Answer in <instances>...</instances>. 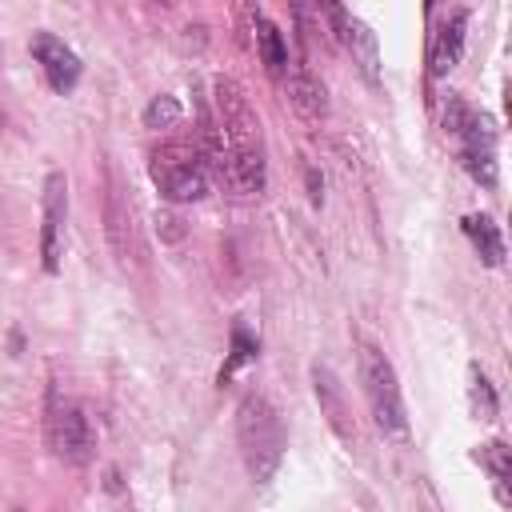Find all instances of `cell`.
I'll return each mask as SVG.
<instances>
[{"label": "cell", "mask_w": 512, "mask_h": 512, "mask_svg": "<svg viewBox=\"0 0 512 512\" xmlns=\"http://www.w3.org/2000/svg\"><path fill=\"white\" fill-rule=\"evenodd\" d=\"M236 444L244 456V468L256 484H268L284 460V424L268 396L248 392L236 408Z\"/></svg>", "instance_id": "cell-1"}, {"label": "cell", "mask_w": 512, "mask_h": 512, "mask_svg": "<svg viewBox=\"0 0 512 512\" xmlns=\"http://www.w3.org/2000/svg\"><path fill=\"white\" fill-rule=\"evenodd\" d=\"M360 384H364V396H368L376 428L384 436H404L408 432V416H404V396H400V384H396V368L372 344L360 348Z\"/></svg>", "instance_id": "cell-2"}, {"label": "cell", "mask_w": 512, "mask_h": 512, "mask_svg": "<svg viewBox=\"0 0 512 512\" xmlns=\"http://www.w3.org/2000/svg\"><path fill=\"white\" fill-rule=\"evenodd\" d=\"M152 180L172 204H192L208 192V172L200 164V152L192 148H164L152 156Z\"/></svg>", "instance_id": "cell-3"}, {"label": "cell", "mask_w": 512, "mask_h": 512, "mask_svg": "<svg viewBox=\"0 0 512 512\" xmlns=\"http://www.w3.org/2000/svg\"><path fill=\"white\" fill-rule=\"evenodd\" d=\"M48 444H52V452L60 460L88 464L92 448H96V432H92L88 412L80 404H72V400L52 396V404H48Z\"/></svg>", "instance_id": "cell-4"}, {"label": "cell", "mask_w": 512, "mask_h": 512, "mask_svg": "<svg viewBox=\"0 0 512 512\" xmlns=\"http://www.w3.org/2000/svg\"><path fill=\"white\" fill-rule=\"evenodd\" d=\"M64 220H68V180L64 172H48L44 180V228H40V260L44 272L60 268L64 256Z\"/></svg>", "instance_id": "cell-5"}, {"label": "cell", "mask_w": 512, "mask_h": 512, "mask_svg": "<svg viewBox=\"0 0 512 512\" xmlns=\"http://www.w3.org/2000/svg\"><path fill=\"white\" fill-rule=\"evenodd\" d=\"M216 108H220V132L228 136V152L236 148H260V120L252 112V104L244 100V92L232 80H216Z\"/></svg>", "instance_id": "cell-6"}, {"label": "cell", "mask_w": 512, "mask_h": 512, "mask_svg": "<svg viewBox=\"0 0 512 512\" xmlns=\"http://www.w3.org/2000/svg\"><path fill=\"white\" fill-rule=\"evenodd\" d=\"M312 388H316V400H320V416L328 420V428L336 432V440H340L344 448H360V432H356L352 408H348L344 388H340V380L332 376V368L316 364V368H312Z\"/></svg>", "instance_id": "cell-7"}, {"label": "cell", "mask_w": 512, "mask_h": 512, "mask_svg": "<svg viewBox=\"0 0 512 512\" xmlns=\"http://www.w3.org/2000/svg\"><path fill=\"white\" fill-rule=\"evenodd\" d=\"M32 56H36V64L44 68V76H48V84L56 92H72L76 88V80H80V56L60 36L36 32L32 36Z\"/></svg>", "instance_id": "cell-8"}, {"label": "cell", "mask_w": 512, "mask_h": 512, "mask_svg": "<svg viewBox=\"0 0 512 512\" xmlns=\"http://www.w3.org/2000/svg\"><path fill=\"white\" fill-rule=\"evenodd\" d=\"M464 32H468V12L464 8L448 12V20L432 36V52H428L432 76H448L460 64V56H464Z\"/></svg>", "instance_id": "cell-9"}, {"label": "cell", "mask_w": 512, "mask_h": 512, "mask_svg": "<svg viewBox=\"0 0 512 512\" xmlns=\"http://www.w3.org/2000/svg\"><path fill=\"white\" fill-rule=\"evenodd\" d=\"M328 16L340 24V36H344V44L352 48V56L360 60L364 80H368V84H376V80H380V56H376V36H372V28H368V24H360L356 16H348L344 8H328Z\"/></svg>", "instance_id": "cell-10"}, {"label": "cell", "mask_w": 512, "mask_h": 512, "mask_svg": "<svg viewBox=\"0 0 512 512\" xmlns=\"http://www.w3.org/2000/svg\"><path fill=\"white\" fill-rule=\"evenodd\" d=\"M284 92H288V104L304 116V120H320L328 112V96H324V84L304 68V64H292L284 72Z\"/></svg>", "instance_id": "cell-11"}, {"label": "cell", "mask_w": 512, "mask_h": 512, "mask_svg": "<svg viewBox=\"0 0 512 512\" xmlns=\"http://www.w3.org/2000/svg\"><path fill=\"white\" fill-rule=\"evenodd\" d=\"M264 148H236L228 152V164H224V180L236 196H256L264 188Z\"/></svg>", "instance_id": "cell-12"}, {"label": "cell", "mask_w": 512, "mask_h": 512, "mask_svg": "<svg viewBox=\"0 0 512 512\" xmlns=\"http://www.w3.org/2000/svg\"><path fill=\"white\" fill-rule=\"evenodd\" d=\"M252 32H256V48H260V60L272 76H284L288 72V44H284V32L264 16V12H252Z\"/></svg>", "instance_id": "cell-13"}, {"label": "cell", "mask_w": 512, "mask_h": 512, "mask_svg": "<svg viewBox=\"0 0 512 512\" xmlns=\"http://www.w3.org/2000/svg\"><path fill=\"white\" fill-rule=\"evenodd\" d=\"M464 236L472 240V248L480 252V260L488 268H500L504 264V240H500V228L492 224V216H484V212L464 216Z\"/></svg>", "instance_id": "cell-14"}, {"label": "cell", "mask_w": 512, "mask_h": 512, "mask_svg": "<svg viewBox=\"0 0 512 512\" xmlns=\"http://www.w3.org/2000/svg\"><path fill=\"white\" fill-rule=\"evenodd\" d=\"M476 460L492 472V480H496V492H500V500H504V484H508V476H512V460H508V448H504V440H488L480 452H476Z\"/></svg>", "instance_id": "cell-15"}, {"label": "cell", "mask_w": 512, "mask_h": 512, "mask_svg": "<svg viewBox=\"0 0 512 512\" xmlns=\"http://www.w3.org/2000/svg\"><path fill=\"white\" fill-rule=\"evenodd\" d=\"M180 100L176 96H152L148 100V108H144V128H172V124H180Z\"/></svg>", "instance_id": "cell-16"}, {"label": "cell", "mask_w": 512, "mask_h": 512, "mask_svg": "<svg viewBox=\"0 0 512 512\" xmlns=\"http://www.w3.org/2000/svg\"><path fill=\"white\" fill-rule=\"evenodd\" d=\"M128 224H132V212H128V208L120 204V196L112 192V196H108V240H112V252H116L120 260L128 256V244H124V228H128ZM128 232H132V228H128Z\"/></svg>", "instance_id": "cell-17"}, {"label": "cell", "mask_w": 512, "mask_h": 512, "mask_svg": "<svg viewBox=\"0 0 512 512\" xmlns=\"http://www.w3.org/2000/svg\"><path fill=\"white\" fill-rule=\"evenodd\" d=\"M472 412L480 420H496V412H500V400H496V392L480 368H472Z\"/></svg>", "instance_id": "cell-18"}, {"label": "cell", "mask_w": 512, "mask_h": 512, "mask_svg": "<svg viewBox=\"0 0 512 512\" xmlns=\"http://www.w3.org/2000/svg\"><path fill=\"white\" fill-rule=\"evenodd\" d=\"M460 164H464V172L476 180V184H484V188H492L496 184V152H460Z\"/></svg>", "instance_id": "cell-19"}, {"label": "cell", "mask_w": 512, "mask_h": 512, "mask_svg": "<svg viewBox=\"0 0 512 512\" xmlns=\"http://www.w3.org/2000/svg\"><path fill=\"white\" fill-rule=\"evenodd\" d=\"M252 356H256V340H248V332H244V328H236V332H232V360L224 364L220 380H224L228 372H236V368H240L244 360H252Z\"/></svg>", "instance_id": "cell-20"}, {"label": "cell", "mask_w": 512, "mask_h": 512, "mask_svg": "<svg viewBox=\"0 0 512 512\" xmlns=\"http://www.w3.org/2000/svg\"><path fill=\"white\" fill-rule=\"evenodd\" d=\"M156 232H160V240L176 244V240L184 236V220H180L176 212H156Z\"/></svg>", "instance_id": "cell-21"}, {"label": "cell", "mask_w": 512, "mask_h": 512, "mask_svg": "<svg viewBox=\"0 0 512 512\" xmlns=\"http://www.w3.org/2000/svg\"><path fill=\"white\" fill-rule=\"evenodd\" d=\"M16 512H20V508H16Z\"/></svg>", "instance_id": "cell-22"}]
</instances>
